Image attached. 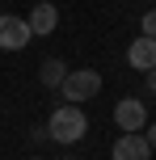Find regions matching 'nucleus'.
Segmentation results:
<instances>
[{"label": "nucleus", "mask_w": 156, "mask_h": 160, "mask_svg": "<svg viewBox=\"0 0 156 160\" xmlns=\"http://www.w3.org/2000/svg\"><path fill=\"white\" fill-rule=\"evenodd\" d=\"M47 131H51V139H55V143H80V139H84V131H89V118H84V110H80V105H59V110L55 114H51V118H47Z\"/></svg>", "instance_id": "obj_1"}, {"label": "nucleus", "mask_w": 156, "mask_h": 160, "mask_svg": "<svg viewBox=\"0 0 156 160\" xmlns=\"http://www.w3.org/2000/svg\"><path fill=\"white\" fill-rule=\"evenodd\" d=\"M127 63L135 68V72H156V38H148V34H139V38L127 47Z\"/></svg>", "instance_id": "obj_6"}, {"label": "nucleus", "mask_w": 156, "mask_h": 160, "mask_svg": "<svg viewBox=\"0 0 156 160\" xmlns=\"http://www.w3.org/2000/svg\"><path fill=\"white\" fill-rule=\"evenodd\" d=\"M152 152H156V148L148 143V135L139 131V135H118L110 156H114V160H152Z\"/></svg>", "instance_id": "obj_5"}, {"label": "nucleus", "mask_w": 156, "mask_h": 160, "mask_svg": "<svg viewBox=\"0 0 156 160\" xmlns=\"http://www.w3.org/2000/svg\"><path fill=\"white\" fill-rule=\"evenodd\" d=\"M114 122L123 127V135H139V131L148 127V105H143L139 97H123V101L114 105Z\"/></svg>", "instance_id": "obj_3"}, {"label": "nucleus", "mask_w": 156, "mask_h": 160, "mask_svg": "<svg viewBox=\"0 0 156 160\" xmlns=\"http://www.w3.org/2000/svg\"><path fill=\"white\" fill-rule=\"evenodd\" d=\"M59 93H63L68 105H80L89 101V97L101 93V72H93V68H80V72H68V80L59 84Z\"/></svg>", "instance_id": "obj_2"}, {"label": "nucleus", "mask_w": 156, "mask_h": 160, "mask_svg": "<svg viewBox=\"0 0 156 160\" xmlns=\"http://www.w3.org/2000/svg\"><path fill=\"white\" fill-rule=\"evenodd\" d=\"M34 160H42V156H34Z\"/></svg>", "instance_id": "obj_12"}, {"label": "nucleus", "mask_w": 156, "mask_h": 160, "mask_svg": "<svg viewBox=\"0 0 156 160\" xmlns=\"http://www.w3.org/2000/svg\"><path fill=\"white\" fill-rule=\"evenodd\" d=\"M148 88H152V93H156V72H148Z\"/></svg>", "instance_id": "obj_11"}, {"label": "nucleus", "mask_w": 156, "mask_h": 160, "mask_svg": "<svg viewBox=\"0 0 156 160\" xmlns=\"http://www.w3.org/2000/svg\"><path fill=\"white\" fill-rule=\"evenodd\" d=\"M55 25H59V8L55 4H34V13H30V30L38 34V38H47V34H55Z\"/></svg>", "instance_id": "obj_7"}, {"label": "nucleus", "mask_w": 156, "mask_h": 160, "mask_svg": "<svg viewBox=\"0 0 156 160\" xmlns=\"http://www.w3.org/2000/svg\"><path fill=\"white\" fill-rule=\"evenodd\" d=\"M139 30L148 34V38H156V8H152V13H143V21H139Z\"/></svg>", "instance_id": "obj_9"}, {"label": "nucleus", "mask_w": 156, "mask_h": 160, "mask_svg": "<svg viewBox=\"0 0 156 160\" xmlns=\"http://www.w3.org/2000/svg\"><path fill=\"white\" fill-rule=\"evenodd\" d=\"M30 38H34V30H30V17L0 13V51H21Z\"/></svg>", "instance_id": "obj_4"}, {"label": "nucleus", "mask_w": 156, "mask_h": 160, "mask_svg": "<svg viewBox=\"0 0 156 160\" xmlns=\"http://www.w3.org/2000/svg\"><path fill=\"white\" fill-rule=\"evenodd\" d=\"M38 80H42L47 88H59V84L68 80V63H63V59H47L42 72H38Z\"/></svg>", "instance_id": "obj_8"}, {"label": "nucleus", "mask_w": 156, "mask_h": 160, "mask_svg": "<svg viewBox=\"0 0 156 160\" xmlns=\"http://www.w3.org/2000/svg\"><path fill=\"white\" fill-rule=\"evenodd\" d=\"M143 135H148V143L156 148V122H148V131H143Z\"/></svg>", "instance_id": "obj_10"}]
</instances>
